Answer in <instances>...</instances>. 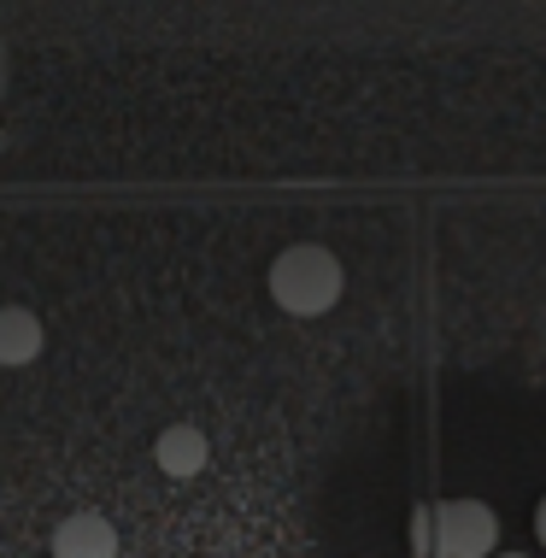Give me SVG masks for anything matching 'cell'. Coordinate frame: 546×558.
I'll list each match as a JSON object with an SVG mask.
<instances>
[{
	"mask_svg": "<svg viewBox=\"0 0 546 558\" xmlns=\"http://www.w3.org/2000/svg\"><path fill=\"white\" fill-rule=\"evenodd\" d=\"M270 300L288 312V318H324V312H336L341 300V259L329 247H317V241H300V247H282L277 259H270Z\"/></svg>",
	"mask_w": 546,
	"mask_h": 558,
	"instance_id": "1",
	"label": "cell"
},
{
	"mask_svg": "<svg viewBox=\"0 0 546 558\" xmlns=\"http://www.w3.org/2000/svg\"><path fill=\"white\" fill-rule=\"evenodd\" d=\"M499 518L488 500H441L435 506V553L441 558H494Z\"/></svg>",
	"mask_w": 546,
	"mask_h": 558,
	"instance_id": "2",
	"label": "cell"
},
{
	"mask_svg": "<svg viewBox=\"0 0 546 558\" xmlns=\"http://www.w3.org/2000/svg\"><path fill=\"white\" fill-rule=\"evenodd\" d=\"M124 541H118V523L106 511H71L53 530V558H118Z\"/></svg>",
	"mask_w": 546,
	"mask_h": 558,
	"instance_id": "3",
	"label": "cell"
},
{
	"mask_svg": "<svg viewBox=\"0 0 546 558\" xmlns=\"http://www.w3.org/2000/svg\"><path fill=\"white\" fill-rule=\"evenodd\" d=\"M154 464L171 482H189V476H201L206 464H211V441H206V429H194V424H171V429H159V441H154Z\"/></svg>",
	"mask_w": 546,
	"mask_h": 558,
	"instance_id": "4",
	"label": "cell"
},
{
	"mask_svg": "<svg viewBox=\"0 0 546 558\" xmlns=\"http://www.w3.org/2000/svg\"><path fill=\"white\" fill-rule=\"evenodd\" d=\"M48 336H41V318L29 306H0V365L19 371V365H36Z\"/></svg>",
	"mask_w": 546,
	"mask_h": 558,
	"instance_id": "5",
	"label": "cell"
},
{
	"mask_svg": "<svg viewBox=\"0 0 546 558\" xmlns=\"http://www.w3.org/2000/svg\"><path fill=\"white\" fill-rule=\"evenodd\" d=\"M535 535H541V547H546V500L535 506Z\"/></svg>",
	"mask_w": 546,
	"mask_h": 558,
	"instance_id": "6",
	"label": "cell"
},
{
	"mask_svg": "<svg viewBox=\"0 0 546 558\" xmlns=\"http://www.w3.org/2000/svg\"><path fill=\"white\" fill-rule=\"evenodd\" d=\"M499 558H529V553H499Z\"/></svg>",
	"mask_w": 546,
	"mask_h": 558,
	"instance_id": "7",
	"label": "cell"
}]
</instances>
